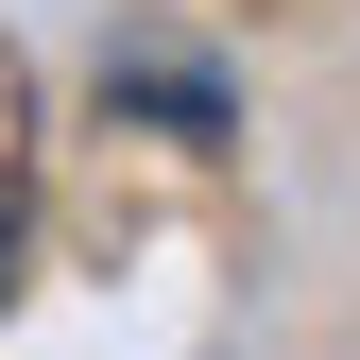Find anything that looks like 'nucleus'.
Instances as JSON below:
<instances>
[{"mask_svg":"<svg viewBox=\"0 0 360 360\" xmlns=\"http://www.w3.org/2000/svg\"><path fill=\"white\" fill-rule=\"evenodd\" d=\"M103 103L172 120V138H223V69H189V52H103Z\"/></svg>","mask_w":360,"mask_h":360,"instance_id":"nucleus-1","label":"nucleus"},{"mask_svg":"<svg viewBox=\"0 0 360 360\" xmlns=\"http://www.w3.org/2000/svg\"><path fill=\"white\" fill-rule=\"evenodd\" d=\"M18 257H34V206H18V172H0V292H18Z\"/></svg>","mask_w":360,"mask_h":360,"instance_id":"nucleus-2","label":"nucleus"}]
</instances>
